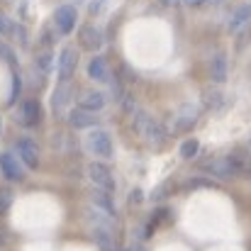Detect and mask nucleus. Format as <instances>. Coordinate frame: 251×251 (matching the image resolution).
I'll return each mask as SVG.
<instances>
[{"instance_id": "nucleus-1", "label": "nucleus", "mask_w": 251, "mask_h": 251, "mask_svg": "<svg viewBox=\"0 0 251 251\" xmlns=\"http://www.w3.org/2000/svg\"><path fill=\"white\" fill-rule=\"evenodd\" d=\"M132 129H134V134L139 137V139H144L149 147H154V149H159V147H164L168 139V132L164 129V125L159 122V120H154L149 112H144V110H137L134 115H132Z\"/></svg>"}, {"instance_id": "nucleus-2", "label": "nucleus", "mask_w": 251, "mask_h": 251, "mask_svg": "<svg viewBox=\"0 0 251 251\" xmlns=\"http://www.w3.org/2000/svg\"><path fill=\"white\" fill-rule=\"evenodd\" d=\"M76 22H78V12L74 5H59L56 12H54V27L59 34H71L76 29Z\"/></svg>"}, {"instance_id": "nucleus-3", "label": "nucleus", "mask_w": 251, "mask_h": 251, "mask_svg": "<svg viewBox=\"0 0 251 251\" xmlns=\"http://www.w3.org/2000/svg\"><path fill=\"white\" fill-rule=\"evenodd\" d=\"M88 149L95 154V156H100L102 161H107V159H112V154H115V147H112V137L105 132V129H98V132H93L90 137H88Z\"/></svg>"}, {"instance_id": "nucleus-4", "label": "nucleus", "mask_w": 251, "mask_h": 251, "mask_svg": "<svg viewBox=\"0 0 251 251\" xmlns=\"http://www.w3.org/2000/svg\"><path fill=\"white\" fill-rule=\"evenodd\" d=\"M15 151H17V159L27 168H39V147H37L34 139H29V137L17 139Z\"/></svg>"}, {"instance_id": "nucleus-5", "label": "nucleus", "mask_w": 251, "mask_h": 251, "mask_svg": "<svg viewBox=\"0 0 251 251\" xmlns=\"http://www.w3.org/2000/svg\"><path fill=\"white\" fill-rule=\"evenodd\" d=\"M88 176H90V180H93L100 190H107V193L115 190V176H112V171L105 166L102 161H93V164L88 166Z\"/></svg>"}, {"instance_id": "nucleus-6", "label": "nucleus", "mask_w": 251, "mask_h": 251, "mask_svg": "<svg viewBox=\"0 0 251 251\" xmlns=\"http://www.w3.org/2000/svg\"><path fill=\"white\" fill-rule=\"evenodd\" d=\"M76 66H78V51L74 47H64L61 54H59V78H61V83L71 81V76L76 74Z\"/></svg>"}, {"instance_id": "nucleus-7", "label": "nucleus", "mask_w": 251, "mask_h": 251, "mask_svg": "<svg viewBox=\"0 0 251 251\" xmlns=\"http://www.w3.org/2000/svg\"><path fill=\"white\" fill-rule=\"evenodd\" d=\"M195 122H198V105L185 102L173 117V132H188L195 127Z\"/></svg>"}, {"instance_id": "nucleus-8", "label": "nucleus", "mask_w": 251, "mask_h": 251, "mask_svg": "<svg viewBox=\"0 0 251 251\" xmlns=\"http://www.w3.org/2000/svg\"><path fill=\"white\" fill-rule=\"evenodd\" d=\"M78 42H81V47L85 51H98V49H102L105 39H102V32L95 25H83L78 29Z\"/></svg>"}, {"instance_id": "nucleus-9", "label": "nucleus", "mask_w": 251, "mask_h": 251, "mask_svg": "<svg viewBox=\"0 0 251 251\" xmlns=\"http://www.w3.org/2000/svg\"><path fill=\"white\" fill-rule=\"evenodd\" d=\"M88 76L98 83H112V71H110V64L105 56H95L90 64H88Z\"/></svg>"}, {"instance_id": "nucleus-10", "label": "nucleus", "mask_w": 251, "mask_h": 251, "mask_svg": "<svg viewBox=\"0 0 251 251\" xmlns=\"http://www.w3.org/2000/svg\"><path fill=\"white\" fill-rule=\"evenodd\" d=\"M20 122L25 125V127H37L39 125V117H42V107H39V102L37 100H22L20 102Z\"/></svg>"}, {"instance_id": "nucleus-11", "label": "nucleus", "mask_w": 251, "mask_h": 251, "mask_svg": "<svg viewBox=\"0 0 251 251\" xmlns=\"http://www.w3.org/2000/svg\"><path fill=\"white\" fill-rule=\"evenodd\" d=\"M98 120H100V117H98L95 112L83 110V107H76V110L69 112V125H71L74 129H90V127L98 125Z\"/></svg>"}, {"instance_id": "nucleus-12", "label": "nucleus", "mask_w": 251, "mask_h": 251, "mask_svg": "<svg viewBox=\"0 0 251 251\" xmlns=\"http://www.w3.org/2000/svg\"><path fill=\"white\" fill-rule=\"evenodd\" d=\"M0 171H2V176H5V180H10V183H17V180H22L25 176V171L20 166V161H17V156L15 154H2L0 156Z\"/></svg>"}, {"instance_id": "nucleus-13", "label": "nucleus", "mask_w": 251, "mask_h": 251, "mask_svg": "<svg viewBox=\"0 0 251 251\" xmlns=\"http://www.w3.org/2000/svg\"><path fill=\"white\" fill-rule=\"evenodd\" d=\"M107 105V95L102 90H85L81 95V107L83 110H90V112H98Z\"/></svg>"}, {"instance_id": "nucleus-14", "label": "nucleus", "mask_w": 251, "mask_h": 251, "mask_svg": "<svg viewBox=\"0 0 251 251\" xmlns=\"http://www.w3.org/2000/svg\"><path fill=\"white\" fill-rule=\"evenodd\" d=\"M69 100H71V85L59 83V88L54 90V98H51V110H54V115H61L64 107L69 105Z\"/></svg>"}, {"instance_id": "nucleus-15", "label": "nucleus", "mask_w": 251, "mask_h": 251, "mask_svg": "<svg viewBox=\"0 0 251 251\" xmlns=\"http://www.w3.org/2000/svg\"><path fill=\"white\" fill-rule=\"evenodd\" d=\"M210 76L215 83H225L227 81V59L225 54H215L210 61Z\"/></svg>"}, {"instance_id": "nucleus-16", "label": "nucleus", "mask_w": 251, "mask_h": 251, "mask_svg": "<svg viewBox=\"0 0 251 251\" xmlns=\"http://www.w3.org/2000/svg\"><path fill=\"white\" fill-rule=\"evenodd\" d=\"M251 20V5H242V7H237L234 12H232V17H229V32H239L242 27H247Z\"/></svg>"}, {"instance_id": "nucleus-17", "label": "nucleus", "mask_w": 251, "mask_h": 251, "mask_svg": "<svg viewBox=\"0 0 251 251\" xmlns=\"http://www.w3.org/2000/svg\"><path fill=\"white\" fill-rule=\"evenodd\" d=\"M54 147H56V151L71 154V151H76V137L69 132H59V134H54Z\"/></svg>"}, {"instance_id": "nucleus-18", "label": "nucleus", "mask_w": 251, "mask_h": 251, "mask_svg": "<svg viewBox=\"0 0 251 251\" xmlns=\"http://www.w3.org/2000/svg\"><path fill=\"white\" fill-rule=\"evenodd\" d=\"M202 102H205V107H210V110H222L225 107V93L222 90H217V88H212V90H207L205 93V98H202Z\"/></svg>"}, {"instance_id": "nucleus-19", "label": "nucleus", "mask_w": 251, "mask_h": 251, "mask_svg": "<svg viewBox=\"0 0 251 251\" xmlns=\"http://www.w3.org/2000/svg\"><path fill=\"white\" fill-rule=\"evenodd\" d=\"M95 205H98V210H102L105 215L115 217V205H112V198H110L107 190H98V193H95Z\"/></svg>"}, {"instance_id": "nucleus-20", "label": "nucleus", "mask_w": 251, "mask_h": 251, "mask_svg": "<svg viewBox=\"0 0 251 251\" xmlns=\"http://www.w3.org/2000/svg\"><path fill=\"white\" fill-rule=\"evenodd\" d=\"M198 151H200V142H198V139H185V142L180 144V149H178L180 159H185V161L195 159V156H198Z\"/></svg>"}, {"instance_id": "nucleus-21", "label": "nucleus", "mask_w": 251, "mask_h": 251, "mask_svg": "<svg viewBox=\"0 0 251 251\" xmlns=\"http://www.w3.org/2000/svg\"><path fill=\"white\" fill-rule=\"evenodd\" d=\"M95 244L102 251H115V244H112V234L110 229H95Z\"/></svg>"}, {"instance_id": "nucleus-22", "label": "nucleus", "mask_w": 251, "mask_h": 251, "mask_svg": "<svg viewBox=\"0 0 251 251\" xmlns=\"http://www.w3.org/2000/svg\"><path fill=\"white\" fill-rule=\"evenodd\" d=\"M0 61H5V64H10L12 69L17 66V54H15V49L5 42V39H0Z\"/></svg>"}, {"instance_id": "nucleus-23", "label": "nucleus", "mask_w": 251, "mask_h": 251, "mask_svg": "<svg viewBox=\"0 0 251 251\" xmlns=\"http://www.w3.org/2000/svg\"><path fill=\"white\" fill-rule=\"evenodd\" d=\"M17 32V25L12 17H7L5 12H0V37H15Z\"/></svg>"}, {"instance_id": "nucleus-24", "label": "nucleus", "mask_w": 251, "mask_h": 251, "mask_svg": "<svg viewBox=\"0 0 251 251\" xmlns=\"http://www.w3.org/2000/svg\"><path fill=\"white\" fill-rule=\"evenodd\" d=\"M15 202V193L10 188H0V215H5Z\"/></svg>"}, {"instance_id": "nucleus-25", "label": "nucleus", "mask_w": 251, "mask_h": 251, "mask_svg": "<svg viewBox=\"0 0 251 251\" xmlns=\"http://www.w3.org/2000/svg\"><path fill=\"white\" fill-rule=\"evenodd\" d=\"M51 64H54V56H51V51H42V54L37 56V69H39L44 76L51 71Z\"/></svg>"}, {"instance_id": "nucleus-26", "label": "nucleus", "mask_w": 251, "mask_h": 251, "mask_svg": "<svg viewBox=\"0 0 251 251\" xmlns=\"http://www.w3.org/2000/svg\"><path fill=\"white\" fill-rule=\"evenodd\" d=\"M20 90H22V78L17 74H12V90H10V98H7V105H15L17 98H20Z\"/></svg>"}, {"instance_id": "nucleus-27", "label": "nucleus", "mask_w": 251, "mask_h": 251, "mask_svg": "<svg viewBox=\"0 0 251 251\" xmlns=\"http://www.w3.org/2000/svg\"><path fill=\"white\" fill-rule=\"evenodd\" d=\"M120 105H122V110H125V112H129V115H134V112H137V102H134V98H132L129 93H125V95L120 98Z\"/></svg>"}, {"instance_id": "nucleus-28", "label": "nucleus", "mask_w": 251, "mask_h": 251, "mask_svg": "<svg viewBox=\"0 0 251 251\" xmlns=\"http://www.w3.org/2000/svg\"><path fill=\"white\" fill-rule=\"evenodd\" d=\"M215 183L212 180H207V178H193V180H188V188H212Z\"/></svg>"}, {"instance_id": "nucleus-29", "label": "nucleus", "mask_w": 251, "mask_h": 251, "mask_svg": "<svg viewBox=\"0 0 251 251\" xmlns=\"http://www.w3.org/2000/svg\"><path fill=\"white\" fill-rule=\"evenodd\" d=\"M54 42H56V34H54L51 29H42V44H44V47H51Z\"/></svg>"}, {"instance_id": "nucleus-30", "label": "nucleus", "mask_w": 251, "mask_h": 251, "mask_svg": "<svg viewBox=\"0 0 251 251\" xmlns=\"http://www.w3.org/2000/svg\"><path fill=\"white\" fill-rule=\"evenodd\" d=\"M139 202H144V193H142V188H134L129 193V205H139Z\"/></svg>"}, {"instance_id": "nucleus-31", "label": "nucleus", "mask_w": 251, "mask_h": 251, "mask_svg": "<svg viewBox=\"0 0 251 251\" xmlns=\"http://www.w3.org/2000/svg\"><path fill=\"white\" fill-rule=\"evenodd\" d=\"M15 37H17V42H20V44H25V47L29 44V34H27V29H25V27H20V25H17V32H15Z\"/></svg>"}, {"instance_id": "nucleus-32", "label": "nucleus", "mask_w": 251, "mask_h": 251, "mask_svg": "<svg viewBox=\"0 0 251 251\" xmlns=\"http://www.w3.org/2000/svg\"><path fill=\"white\" fill-rule=\"evenodd\" d=\"M102 7H105V0H90V5H88L90 15H100V12H102Z\"/></svg>"}, {"instance_id": "nucleus-33", "label": "nucleus", "mask_w": 251, "mask_h": 251, "mask_svg": "<svg viewBox=\"0 0 251 251\" xmlns=\"http://www.w3.org/2000/svg\"><path fill=\"white\" fill-rule=\"evenodd\" d=\"M168 188H171V183H164V185H159V188L154 190V195H151V198H154V200H164V198H166V193H168Z\"/></svg>"}, {"instance_id": "nucleus-34", "label": "nucleus", "mask_w": 251, "mask_h": 251, "mask_svg": "<svg viewBox=\"0 0 251 251\" xmlns=\"http://www.w3.org/2000/svg\"><path fill=\"white\" fill-rule=\"evenodd\" d=\"M183 5H188V7H202L205 2H210V0H180Z\"/></svg>"}, {"instance_id": "nucleus-35", "label": "nucleus", "mask_w": 251, "mask_h": 251, "mask_svg": "<svg viewBox=\"0 0 251 251\" xmlns=\"http://www.w3.org/2000/svg\"><path fill=\"white\" fill-rule=\"evenodd\" d=\"M164 7H176V5H180V0H159Z\"/></svg>"}, {"instance_id": "nucleus-36", "label": "nucleus", "mask_w": 251, "mask_h": 251, "mask_svg": "<svg viewBox=\"0 0 251 251\" xmlns=\"http://www.w3.org/2000/svg\"><path fill=\"white\" fill-rule=\"evenodd\" d=\"M129 251H147V249H144L142 244H137V247H132V249H129Z\"/></svg>"}, {"instance_id": "nucleus-37", "label": "nucleus", "mask_w": 251, "mask_h": 251, "mask_svg": "<svg viewBox=\"0 0 251 251\" xmlns=\"http://www.w3.org/2000/svg\"><path fill=\"white\" fill-rule=\"evenodd\" d=\"M210 2H222V0H210Z\"/></svg>"}, {"instance_id": "nucleus-38", "label": "nucleus", "mask_w": 251, "mask_h": 251, "mask_svg": "<svg viewBox=\"0 0 251 251\" xmlns=\"http://www.w3.org/2000/svg\"><path fill=\"white\" fill-rule=\"evenodd\" d=\"M115 251H129V249H115Z\"/></svg>"}, {"instance_id": "nucleus-39", "label": "nucleus", "mask_w": 251, "mask_h": 251, "mask_svg": "<svg viewBox=\"0 0 251 251\" xmlns=\"http://www.w3.org/2000/svg\"><path fill=\"white\" fill-rule=\"evenodd\" d=\"M0 239H2V237H0Z\"/></svg>"}]
</instances>
